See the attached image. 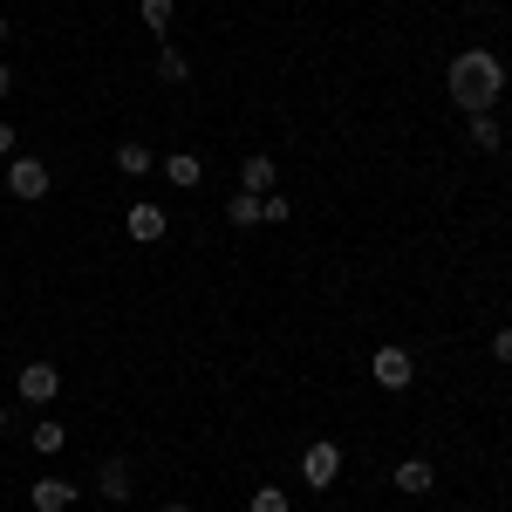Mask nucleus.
<instances>
[{
	"label": "nucleus",
	"instance_id": "f8f14e48",
	"mask_svg": "<svg viewBox=\"0 0 512 512\" xmlns=\"http://www.w3.org/2000/svg\"><path fill=\"white\" fill-rule=\"evenodd\" d=\"M151 164H158V158H151L144 144H123V151H117V171H123V178H144Z\"/></svg>",
	"mask_w": 512,
	"mask_h": 512
},
{
	"label": "nucleus",
	"instance_id": "423d86ee",
	"mask_svg": "<svg viewBox=\"0 0 512 512\" xmlns=\"http://www.w3.org/2000/svg\"><path fill=\"white\" fill-rule=\"evenodd\" d=\"M239 192H253V198L274 192V158H267V151H246V158H239Z\"/></svg>",
	"mask_w": 512,
	"mask_h": 512
},
{
	"label": "nucleus",
	"instance_id": "1a4fd4ad",
	"mask_svg": "<svg viewBox=\"0 0 512 512\" xmlns=\"http://www.w3.org/2000/svg\"><path fill=\"white\" fill-rule=\"evenodd\" d=\"M164 178H171V185H178V192H192L198 178H205V164H198L192 151H164Z\"/></svg>",
	"mask_w": 512,
	"mask_h": 512
},
{
	"label": "nucleus",
	"instance_id": "aec40b11",
	"mask_svg": "<svg viewBox=\"0 0 512 512\" xmlns=\"http://www.w3.org/2000/svg\"><path fill=\"white\" fill-rule=\"evenodd\" d=\"M492 355H499V362L512 369V328H499V335H492Z\"/></svg>",
	"mask_w": 512,
	"mask_h": 512
},
{
	"label": "nucleus",
	"instance_id": "4468645a",
	"mask_svg": "<svg viewBox=\"0 0 512 512\" xmlns=\"http://www.w3.org/2000/svg\"><path fill=\"white\" fill-rule=\"evenodd\" d=\"M226 219H233V226H260V198H253V192H233Z\"/></svg>",
	"mask_w": 512,
	"mask_h": 512
},
{
	"label": "nucleus",
	"instance_id": "412c9836",
	"mask_svg": "<svg viewBox=\"0 0 512 512\" xmlns=\"http://www.w3.org/2000/svg\"><path fill=\"white\" fill-rule=\"evenodd\" d=\"M7 151H14V123L0 117V158H7Z\"/></svg>",
	"mask_w": 512,
	"mask_h": 512
},
{
	"label": "nucleus",
	"instance_id": "b1692460",
	"mask_svg": "<svg viewBox=\"0 0 512 512\" xmlns=\"http://www.w3.org/2000/svg\"><path fill=\"white\" fill-rule=\"evenodd\" d=\"M0 431H7V410H0Z\"/></svg>",
	"mask_w": 512,
	"mask_h": 512
},
{
	"label": "nucleus",
	"instance_id": "f3484780",
	"mask_svg": "<svg viewBox=\"0 0 512 512\" xmlns=\"http://www.w3.org/2000/svg\"><path fill=\"white\" fill-rule=\"evenodd\" d=\"M472 144L478 151H499V117H472Z\"/></svg>",
	"mask_w": 512,
	"mask_h": 512
},
{
	"label": "nucleus",
	"instance_id": "a211bd4d",
	"mask_svg": "<svg viewBox=\"0 0 512 512\" xmlns=\"http://www.w3.org/2000/svg\"><path fill=\"white\" fill-rule=\"evenodd\" d=\"M253 512H294V506H287L280 485H260V492H253Z\"/></svg>",
	"mask_w": 512,
	"mask_h": 512
},
{
	"label": "nucleus",
	"instance_id": "ddd939ff",
	"mask_svg": "<svg viewBox=\"0 0 512 512\" xmlns=\"http://www.w3.org/2000/svg\"><path fill=\"white\" fill-rule=\"evenodd\" d=\"M158 76H164V82H185V76H192V62H185V55H178L171 41L158 48Z\"/></svg>",
	"mask_w": 512,
	"mask_h": 512
},
{
	"label": "nucleus",
	"instance_id": "2eb2a0df",
	"mask_svg": "<svg viewBox=\"0 0 512 512\" xmlns=\"http://www.w3.org/2000/svg\"><path fill=\"white\" fill-rule=\"evenodd\" d=\"M62 444H69V431H62V424H55V417H48V424H35V451H48V458H55V451H62Z\"/></svg>",
	"mask_w": 512,
	"mask_h": 512
},
{
	"label": "nucleus",
	"instance_id": "9b49d317",
	"mask_svg": "<svg viewBox=\"0 0 512 512\" xmlns=\"http://www.w3.org/2000/svg\"><path fill=\"white\" fill-rule=\"evenodd\" d=\"M130 485H137V478H130V465H123V458H110V465L96 472V492H103V499H130Z\"/></svg>",
	"mask_w": 512,
	"mask_h": 512
},
{
	"label": "nucleus",
	"instance_id": "7ed1b4c3",
	"mask_svg": "<svg viewBox=\"0 0 512 512\" xmlns=\"http://www.w3.org/2000/svg\"><path fill=\"white\" fill-rule=\"evenodd\" d=\"M301 478H308L315 492H328V485L342 478V444H308V451H301Z\"/></svg>",
	"mask_w": 512,
	"mask_h": 512
},
{
	"label": "nucleus",
	"instance_id": "0eeeda50",
	"mask_svg": "<svg viewBox=\"0 0 512 512\" xmlns=\"http://www.w3.org/2000/svg\"><path fill=\"white\" fill-rule=\"evenodd\" d=\"M28 506H35V512H69V506H76V485H69V478H35Z\"/></svg>",
	"mask_w": 512,
	"mask_h": 512
},
{
	"label": "nucleus",
	"instance_id": "9d476101",
	"mask_svg": "<svg viewBox=\"0 0 512 512\" xmlns=\"http://www.w3.org/2000/svg\"><path fill=\"white\" fill-rule=\"evenodd\" d=\"M123 226H130V239H144V246H151V239H164V205H130V219H123Z\"/></svg>",
	"mask_w": 512,
	"mask_h": 512
},
{
	"label": "nucleus",
	"instance_id": "5701e85b",
	"mask_svg": "<svg viewBox=\"0 0 512 512\" xmlns=\"http://www.w3.org/2000/svg\"><path fill=\"white\" fill-rule=\"evenodd\" d=\"M158 512H192V506H158Z\"/></svg>",
	"mask_w": 512,
	"mask_h": 512
},
{
	"label": "nucleus",
	"instance_id": "39448f33",
	"mask_svg": "<svg viewBox=\"0 0 512 512\" xmlns=\"http://www.w3.org/2000/svg\"><path fill=\"white\" fill-rule=\"evenodd\" d=\"M55 390H62V369H55V362H28V369H21V396H28V403H55Z\"/></svg>",
	"mask_w": 512,
	"mask_h": 512
},
{
	"label": "nucleus",
	"instance_id": "393cba45",
	"mask_svg": "<svg viewBox=\"0 0 512 512\" xmlns=\"http://www.w3.org/2000/svg\"><path fill=\"white\" fill-rule=\"evenodd\" d=\"M0 41H7V21H0Z\"/></svg>",
	"mask_w": 512,
	"mask_h": 512
},
{
	"label": "nucleus",
	"instance_id": "6e6552de",
	"mask_svg": "<svg viewBox=\"0 0 512 512\" xmlns=\"http://www.w3.org/2000/svg\"><path fill=\"white\" fill-rule=\"evenodd\" d=\"M396 492H410V499H424V492H431V485H437V465H431V458H403V465H396Z\"/></svg>",
	"mask_w": 512,
	"mask_h": 512
},
{
	"label": "nucleus",
	"instance_id": "f03ea898",
	"mask_svg": "<svg viewBox=\"0 0 512 512\" xmlns=\"http://www.w3.org/2000/svg\"><path fill=\"white\" fill-rule=\"evenodd\" d=\"M369 376H376L383 390H410V383H417V362H410V349L383 342V349H376V362H369Z\"/></svg>",
	"mask_w": 512,
	"mask_h": 512
},
{
	"label": "nucleus",
	"instance_id": "20e7f679",
	"mask_svg": "<svg viewBox=\"0 0 512 512\" xmlns=\"http://www.w3.org/2000/svg\"><path fill=\"white\" fill-rule=\"evenodd\" d=\"M7 192L21 198V205L48 198V164H41V158H14V164H7Z\"/></svg>",
	"mask_w": 512,
	"mask_h": 512
},
{
	"label": "nucleus",
	"instance_id": "f257e3e1",
	"mask_svg": "<svg viewBox=\"0 0 512 512\" xmlns=\"http://www.w3.org/2000/svg\"><path fill=\"white\" fill-rule=\"evenodd\" d=\"M444 89H451V103H458V110L492 117V103L506 96V62H499L492 48H465V55H451V76H444Z\"/></svg>",
	"mask_w": 512,
	"mask_h": 512
},
{
	"label": "nucleus",
	"instance_id": "6ab92c4d",
	"mask_svg": "<svg viewBox=\"0 0 512 512\" xmlns=\"http://www.w3.org/2000/svg\"><path fill=\"white\" fill-rule=\"evenodd\" d=\"M171 14H178V0H144V21H151V28H171Z\"/></svg>",
	"mask_w": 512,
	"mask_h": 512
},
{
	"label": "nucleus",
	"instance_id": "4be33fe9",
	"mask_svg": "<svg viewBox=\"0 0 512 512\" xmlns=\"http://www.w3.org/2000/svg\"><path fill=\"white\" fill-rule=\"evenodd\" d=\"M7 89H14V76H7V62H0V96H7Z\"/></svg>",
	"mask_w": 512,
	"mask_h": 512
},
{
	"label": "nucleus",
	"instance_id": "dca6fc26",
	"mask_svg": "<svg viewBox=\"0 0 512 512\" xmlns=\"http://www.w3.org/2000/svg\"><path fill=\"white\" fill-rule=\"evenodd\" d=\"M287 212H294V205H287L280 192H267V198H260V226H287Z\"/></svg>",
	"mask_w": 512,
	"mask_h": 512
}]
</instances>
